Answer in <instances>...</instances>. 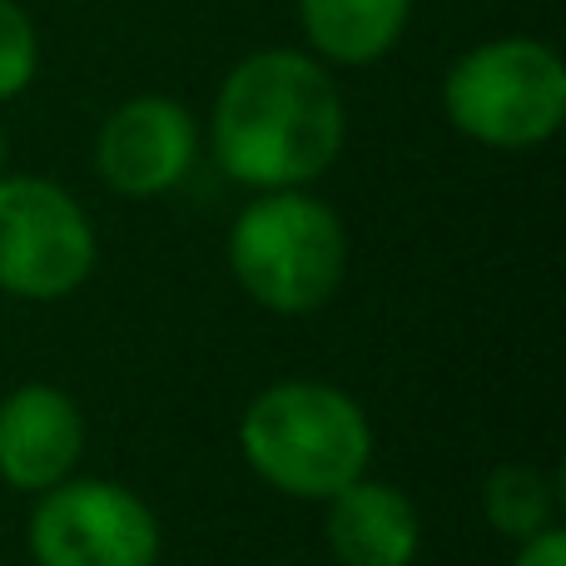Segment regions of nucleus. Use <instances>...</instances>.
Here are the masks:
<instances>
[{
	"instance_id": "f257e3e1",
	"label": "nucleus",
	"mask_w": 566,
	"mask_h": 566,
	"mask_svg": "<svg viewBox=\"0 0 566 566\" xmlns=\"http://www.w3.org/2000/svg\"><path fill=\"white\" fill-rule=\"evenodd\" d=\"M348 145V105L323 60L303 45H264L229 65L209 109V155L224 179L269 189H313Z\"/></svg>"
},
{
	"instance_id": "f03ea898",
	"label": "nucleus",
	"mask_w": 566,
	"mask_h": 566,
	"mask_svg": "<svg viewBox=\"0 0 566 566\" xmlns=\"http://www.w3.org/2000/svg\"><path fill=\"white\" fill-rule=\"evenodd\" d=\"M373 422L353 392L318 378L269 382L239 418V458L293 502H328L373 468Z\"/></svg>"
},
{
	"instance_id": "7ed1b4c3",
	"label": "nucleus",
	"mask_w": 566,
	"mask_h": 566,
	"mask_svg": "<svg viewBox=\"0 0 566 566\" xmlns=\"http://www.w3.org/2000/svg\"><path fill=\"white\" fill-rule=\"evenodd\" d=\"M224 259L249 303L279 318H308L338 298L348 274V229L313 189H269L234 214Z\"/></svg>"
},
{
	"instance_id": "20e7f679",
	"label": "nucleus",
	"mask_w": 566,
	"mask_h": 566,
	"mask_svg": "<svg viewBox=\"0 0 566 566\" xmlns=\"http://www.w3.org/2000/svg\"><path fill=\"white\" fill-rule=\"evenodd\" d=\"M442 115L462 139L527 155L566 125V60L537 35H492L462 50L442 75Z\"/></svg>"
},
{
	"instance_id": "39448f33",
	"label": "nucleus",
	"mask_w": 566,
	"mask_h": 566,
	"mask_svg": "<svg viewBox=\"0 0 566 566\" xmlns=\"http://www.w3.org/2000/svg\"><path fill=\"white\" fill-rule=\"evenodd\" d=\"M99 264L90 209L45 175H0V293L20 303H60Z\"/></svg>"
},
{
	"instance_id": "423d86ee",
	"label": "nucleus",
	"mask_w": 566,
	"mask_h": 566,
	"mask_svg": "<svg viewBox=\"0 0 566 566\" xmlns=\"http://www.w3.org/2000/svg\"><path fill=\"white\" fill-rule=\"evenodd\" d=\"M25 552L35 566H159L165 527L125 482L65 478L30 507Z\"/></svg>"
},
{
	"instance_id": "0eeeda50",
	"label": "nucleus",
	"mask_w": 566,
	"mask_h": 566,
	"mask_svg": "<svg viewBox=\"0 0 566 566\" xmlns=\"http://www.w3.org/2000/svg\"><path fill=\"white\" fill-rule=\"evenodd\" d=\"M205 129L175 95H129L95 129V175L119 199H165L195 175Z\"/></svg>"
},
{
	"instance_id": "6e6552de",
	"label": "nucleus",
	"mask_w": 566,
	"mask_h": 566,
	"mask_svg": "<svg viewBox=\"0 0 566 566\" xmlns=\"http://www.w3.org/2000/svg\"><path fill=\"white\" fill-rule=\"evenodd\" d=\"M85 442V408L55 382H20L0 398V482L10 492L40 497L75 478Z\"/></svg>"
},
{
	"instance_id": "1a4fd4ad",
	"label": "nucleus",
	"mask_w": 566,
	"mask_h": 566,
	"mask_svg": "<svg viewBox=\"0 0 566 566\" xmlns=\"http://www.w3.org/2000/svg\"><path fill=\"white\" fill-rule=\"evenodd\" d=\"M323 542L338 566H412L422 552V517L402 488L363 472L323 502Z\"/></svg>"
},
{
	"instance_id": "9d476101",
	"label": "nucleus",
	"mask_w": 566,
	"mask_h": 566,
	"mask_svg": "<svg viewBox=\"0 0 566 566\" xmlns=\"http://www.w3.org/2000/svg\"><path fill=\"white\" fill-rule=\"evenodd\" d=\"M303 50L328 70H368L402 45L412 0H293Z\"/></svg>"
},
{
	"instance_id": "9b49d317",
	"label": "nucleus",
	"mask_w": 566,
	"mask_h": 566,
	"mask_svg": "<svg viewBox=\"0 0 566 566\" xmlns=\"http://www.w3.org/2000/svg\"><path fill=\"white\" fill-rule=\"evenodd\" d=\"M482 517L512 547L557 527V482L537 462H502L482 482Z\"/></svg>"
},
{
	"instance_id": "f8f14e48",
	"label": "nucleus",
	"mask_w": 566,
	"mask_h": 566,
	"mask_svg": "<svg viewBox=\"0 0 566 566\" xmlns=\"http://www.w3.org/2000/svg\"><path fill=\"white\" fill-rule=\"evenodd\" d=\"M40 75V30L20 0H0V105L20 99Z\"/></svg>"
},
{
	"instance_id": "ddd939ff",
	"label": "nucleus",
	"mask_w": 566,
	"mask_h": 566,
	"mask_svg": "<svg viewBox=\"0 0 566 566\" xmlns=\"http://www.w3.org/2000/svg\"><path fill=\"white\" fill-rule=\"evenodd\" d=\"M512 566H566V532L552 527V532H542V537L522 542Z\"/></svg>"
},
{
	"instance_id": "4468645a",
	"label": "nucleus",
	"mask_w": 566,
	"mask_h": 566,
	"mask_svg": "<svg viewBox=\"0 0 566 566\" xmlns=\"http://www.w3.org/2000/svg\"><path fill=\"white\" fill-rule=\"evenodd\" d=\"M6 159H10V135H6V125H0V175H6Z\"/></svg>"
}]
</instances>
